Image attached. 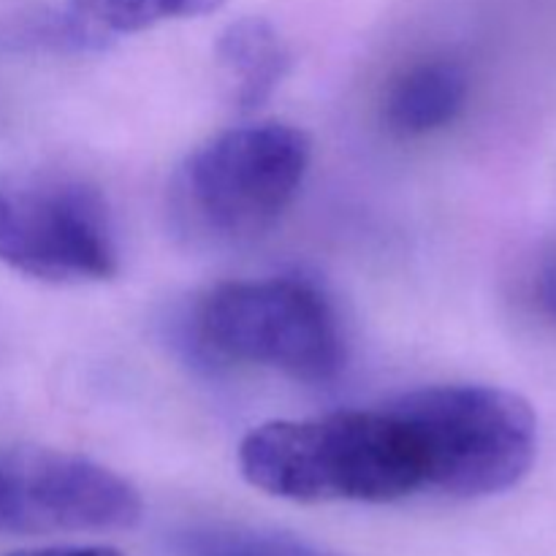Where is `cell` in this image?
I'll use <instances>...</instances> for the list:
<instances>
[{
    "mask_svg": "<svg viewBox=\"0 0 556 556\" xmlns=\"http://www.w3.org/2000/svg\"><path fill=\"white\" fill-rule=\"evenodd\" d=\"M239 470L250 486L293 503L438 494L432 445L405 394L367 410L261 424L239 445Z\"/></svg>",
    "mask_w": 556,
    "mask_h": 556,
    "instance_id": "cell-1",
    "label": "cell"
},
{
    "mask_svg": "<svg viewBox=\"0 0 556 556\" xmlns=\"http://www.w3.org/2000/svg\"><path fill=\"white\" fill-rule=\"evenodd\" d=\"M193 331L215 358L275 369L302 383H331L345 367L334 304L304 277L223 282L199 302Z\"/></svg>",
    "mask_w": 556,
    "mask_h": 556,
    "instance_id": "cell-2",
    "label": "cell"
},
{
    "mask_svg": "<svg viewBox=\"0 0 556 556\" xmlns=\"http://www.w3.org/2000/svg\"><path fill=\"white\" fill-rule=\"evenodd\" d=\"M307 134L296 125L250 123L212 136L177 177L179 212L215 242H250L293 204L309 168Z\"/></svg>",
    "mask_w": 556,
    "mask_h": 556,
    "instance_id": "cell-3",
    "label": "cell"
},
{
    "mask_svg": "<svg viewBox=\"0 0 556 556\" xmlns=\"http://www.w3.org/2000/svg\"><path fill=\"white\" fill-rule=\"evenodd\" d=\"M405 400L432 443L438 497H494L519 486L535 465V410L514 391L456 383Z\"/></svg>",
    "mask_w": 556,
    "mask_h": 556,
    "instance_id": "cell-4",
    "label": "cell"
},
{
    "mask_svg": "<svg viewBox=\"0 0 556 556\" xmlns=\"http://www.w3.org/2000/svg\"><path fill=\"white\" fill-rule=\"evenodd\" d=\"M0 264L54 286L112 280L119 255L106 204L68 179L0 185Z\"/></svg>",
    "mask_w": 556,
    "mask_h": 556,
    "instance_id": "cell-5",
    "label": "cell"
},
{
    "mask_svg": "<svg viewBox=\"0 0 556 556\" xmlns=\"http://www.w3.org/2000/svg\"><path fill=\"white\" fill-rule=\"evenodd\" d=\"M139 492L85 456L0 448V535L128 530L141 519Z\"/></svg>",
    "mask_w": 556,
    "mask_h": 556,
    "instance_id": "cell-6",
    "label": "cell"
},
{
    "mask_svg": "<svg viewBox=\"0 0 556 556\" xmlns=\"http://www.w3.org/2000/svg\"><path fill=\"white\" fill-rule=\"evenodd\" d=\"M217 63L231 103L253 112L271 98L291 68V54L275 25L261 16H242L217 41Z\"/></svg>",
    "mask_w": 556,
    "mask_h": 556,
    "instance_id": "cell-7",
    "label": "cell"
},
{
    "mask_svg": "<svg viewBox=\"0 0 556 556\" xmlns=\"http://www.w3.org/2000/svg\"><path fill=\"white\" fill-rule=\"evenodd\" d=\"M467 71L454 60H427L407 68L386 98V125L396 136H427L454 123L465 109Z\"/></svg>",
    "mask_w": 556,
    "mask_h": 556,
    "instance_id": "cell-8",
    "label": "cell"
},
{
    "mask_svg": "<svg viewBox=\"0 0 556 556\" xmlns=\"http://www.w3.org/2000/svg\"><path fill=\"white\" fill-rule=\"evenodd\" d=\"M172 556H342L291 532L242 525H193L168 535Z\"/></svg>",
    "mask_w": 556,
    "mask_h": 556,
    "instance_id": "cell-9",
    "label": "cell"
},
{
    "mask_svg": "<svg viewBox=\"0 0 556 556\" xmlns=\"http://www.w3.org/2000/svg\"><path fill=\"white\" fill-rule=\"evenodd\" d=\"M223 0H71V20L92 43L106 36L139 33L166 20L212 14Z\"/></svg>",
    "mask_w": 556,
    "mask_h": 556,
    "instance_id": "cell-10",
    "label": "cell"
},
{
    "mask_svg": "<svg viewBox=\"0 0 556 556\" xmlns=\"http://www.w3.org/2000/svg\"><path fill=\"white\" fill-rule=\"evenodd\" d=\"M9 556H123L106 546H49V548H30V552H16Z\"/></svg>",
    "mask_w": 556,
    "mask_h": 556,
    "instance_id": "cell-11",
    "label": "cell"
},
{
    "mask_svg": "<svg viewBox=\"0 0 556 556\" xmlns=\"http://www.w3.org/2000/svg\"><path fill=\"white\" fill-rule=\"evenodd\" d=\"M538 302L556 320V264H548L538 277Z\"/></svg>",
    "mask_w": 556,
    "mask_h": 556,
    "instance_id": "cell-12",
    "label": "cell"
}]
</instances>
